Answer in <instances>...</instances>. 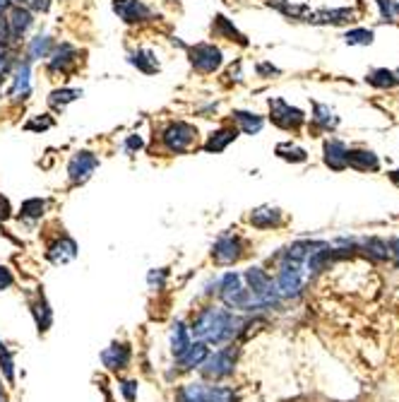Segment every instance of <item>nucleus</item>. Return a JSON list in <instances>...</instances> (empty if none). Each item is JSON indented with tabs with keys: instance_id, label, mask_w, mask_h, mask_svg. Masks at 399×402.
Returning <instances> with one entry per match:
<instances>
[{
	"instance_id": "15",
	"label": "nucleus",
	"mask_w": 399,
	"mask_h": 402,
	"mask_svg": "<svg viewBox=\"0 0 399 402\" xmlns=\"http://www.w3.org/2000/svg\"><path fill=\"white\" fill-rule=\"evenodd\" d=\"M282 222H284L282 210L272 208V205H262V208L250 212V224L258 229H272V227H279Z\"/></svg>"
},
{
	"instance_id": "8",
	"label": "nucleus",
	"mask_w": 399,
	"mask_h": 402,
	"mask_svg": "<svg viewBox=\"0 0 399 402\" xmlns=\"http://www.w3.org/2000/svg\"><path fill=\"white\" fill-rule=\"evenodd\" d=\"M113 12L125 25H139V22H149L154 17L142 0H113Z\"/></svg>"
},
{
	"instance_id": "7",
	"label": "nucleus",
	"mask_w": 399,
	"mask_h": 402,
	"mask_svg": "<svg viewBox=\"0 0 399 402\" xmlns=\"http://www.w3.org/2000/svg\"><path fill=\"white\" fill-rule=\"evenodd\" d=\"M240 256H243V243L238 236H231V234L216 238V243L212 246V260L216 265H233L236 260H240Z\"/></svg>"
},
{
	"instance_id": "16",
	"label": "nucleus",
	"mask_w": 399,
	"mask_h": 402,
	"mask_svg": "<svg viewBox=\"0 0 399 402\" xmlns=\"http://www.w3.org/2000/svg\"><path fill=\"white\" fill-rule=\"evenodd\" d=\"M317 246H322V243H315V241H296V243H291V246H288L286 251L282 253V265H284V263H288V265H301V263L312 253V248H317Z\"/></svg>"
},
{
	"instance_id": "5",
	"label": "nucleus",
	"mask_w": 399,
	"mask_h": 402,
	"mask_svg": "<svg viewBox=\"0 0 399 402\" xmlns=\"http://www.w3.org/2000/svg\"><path fill=\"white\" fill-rule=\"evenodd\" d=\"M233 361H236L233 347L219 349V352H214L212 357H207L205 361H202V373H205L209 381H221V378L233 373Z\"/></svg>"
},
{
	"instance_id": "35",
	"label": "nucleus",
	"mask_w": 399,
	"mask_h": 402,
	"mask_svg": "<svg viewBox=\"0 0 399 402\" xmlns=\"http://www.w3.org/2000/svg\"><path fill=\"white\" fill-rule=\"evenodd\" d=\"M370 41H373V32H368V30H354L346 34V44L365 46V44H370Z\"/></svg>"
},
{
	"instance_id": "24",
	"label": "nucleus",
	"mask_w": 399,
	"mask_h": 402,
	"mask_svg": "<svg viewBox=\"0 0 399 402\" xmlns=\"http://www.w3.org/2000/svg\"><path fill=\"white\" fill-rule=\"evenodd\" d=\"M32 313H34V320H36L38 333H46V330L51 328V323H53V313H51V309H48V304H46L43 296H38V299L32 304Z\"/></svg>"
},
{
	"instance_id": "3",
	"label": "nucleus",
	"mask_w": 399,
	"mask_h": 402,
	"mask_svg": "<svg viewBox=\"0 0 399 402\" xmlns=\"http://www.w3.org/2000/svg\"><path fill=\"white\" fill-rule=\"evenodd\" d=\"M187 56H190V65L197 70V73H202V75L216 73V70L221 68V63H224V54H221V51L216 49L214 44H195V46H190Z\"/></svg>"
},
{
	"instance_id": "23",
	"label": "nucleus",
	"mask_w": 399,
	"mask_h": 402,
	"mask_svg": "<svg viewBox=\"0 0 399 402\" xmlns=\"http://www.w3.org/2000/svg\"><path fill=\"white\" fill-rule=\"evenodd\" d=\"M233 121L238 126V131H243L245 135H255V133L262 131V116L250 111H233Z\"/></svg>"
},
{
	"instance_id": "28",
	"label": "nucleus",
	"mask_w": 399,
	"mask_h": 402,
	"mask_svg": "<svg viewBox=\"0 0 399 402\" xmlns=\"http://www.w3.org/2000/svg\"><path fill=\"white\" fill-rule=\"evenodd\" d=\"M277 157L284 161H291V164H301V161L308 159L306 150L298 145H291V142H282V145H277Z\"/></svg>"
},
{
	"instance_id": "32",
	"label": "nucleus",
	"mask_w": 399,
	"mask_h": 402,
	"mask_svg": "<svg viewBox=\"0 0 399 402\" xmlns=\"http://www.w3.org/2000/svg\"><path fill=\"white\" fill-rule=\"evenodd\" d=\"M370 85H375V87H392V85H397V80H394V73H389V70L380 68V70H373V73L368 75Z\"/></svg>"
},
{
	"instance_id": "13",
	"label": "nucleus",
	"mask_w": 399,
	"mask_h": 402,
	"mask_svg": "<svg viewBox=\"0 0 399 402\" xmlns=\"http://www.w3.org/2000/svg\"><path fill=\"white\" fill-rule=\"evenodd\" d=\"M236 137H238V128H233V126L219 128V131H214L209 137H207L205 145H202V150L212 152V155H219V152H224L226 147L236 140Z\"/></svg>"
},
{
	"instance_id": "46",
	"label": "nucleus",
	"mask_w": 399,
	"mask_h": 402,
	"mask_svg": "<svg viewBox=\"0 0 399 402\" xmlns=\"http://www.w3.org/2000/svg\"><path fill=\"white\" fill-rule=\"evenodd\" d=\"M394 80H397V82H399V70H397V73H394Z\"/></svg>"
},
{
	"instance_id": "4",
	"label": "nucleus",
	"mask_w": 399,
	"mask_h": 402,
	"mask_svg": "<svg viewBox=\"0 0 399 402\" xmlns=\"http://www.w3.org/2000/svg\"><path fill=\"white\" fill-rule=\"evenodd\" d=\"M269 118L277 128H284V131H298L306 121L301 109L291 107L284 99H269Z\"/></svg>"
},
{
	"instance_id": "36",
	"label": "nucleus",
	"mask_w": 399,
	"mask_h": 402,
	"mask_svg": "<svg viewBox=\"0 0 399 402\" xmlns=\"http://www.w3.org/2000/svg\"><path fill=\"white\" fill-rule=\"evenodd\" d=\"M12 41H14V36H12V32H10L8 17L0 15V46H8V44H12Z\"/></svg>"
},
{
	"instance_id": "17",
	"label": "nucleus",
	"mask_w": 399,
	"mask_h": 402,
	"mask_svg": "<svg viewBox=\"0 0 399 402\" xmlns=\"http://www.w3.org/2000/svg\"><path fill=\"white\" fill-rule=\"evenodd\" d=\"M378 164V157L370 150H346V166H354L358 171H375Z\"/></svg>"
},
{
	"instance_id": "39",
	"label": "nucleus",
	"mask_w": 399,
	"mask_h": 402,
	"mask_svg": "<svg viewBox=\"0 0 399 402\" xmlns=\"http://www.w3.org/2000/svg\"><path fill=\"white\" fill-rule=\"evenodd\" d=\"M10 217H12V205H10V200L0 193V222H5V219H10Z\"/></svg>"
},
{
	"instance_id": "44",
	"label": "nucleus",
	"mask_w": 399,
	"mask_h": 402,
	"mask_svg": "<svg viewBox=\"0 0 399 402\" xmlns=\"http://www.w3.org/2000/svg\"><path fill=\"white\" fill-rule=\"evenodd\" d=\"M258 73L260 75H267V73H279L274 65H267V63H262V65H258Z\"/></svg>"
},
{
	"instance_id": "31",
	"label": "nucleus",
	"mask_w": 399,
	"mask_h": 402,
	"mask_svg": "<svg viewBox=\"0 0 399 402\" xmlns=\"http://www.w3.org/2000/svg\"><path fill=\"white\" fill-rule=\"evenodd\" d=\"M365 251H368V256H373L375 260H387V258H392L389 246L385 241H380V238H368V241H365Z\"/></svg>"
},
{
	"instance_id": "47",
	"label": "nucleus",
	"mask_w": 399,
	"mask_h": 402,
	"mask_svg": "<svg viewBox=\"0 0 399 402\" xmlns=\"http://www.w3.org/2000/svg\"><path fill=\"white\" fill-rule=\"evenodd\" d=\"M0 400H3V386H0Z\"/></svg>"
},
{
	"instance_id": "42",
	"label": "nucleus",
	"mask_w": 399,
	"mask_h": 402,
	"mask_svg": "<svg viewBox=\"0 0 399 402\" xmlns=\"http://www.w3.org/2000/svg\"><path fill=\"white\" fill-rule=\"evenodd\" d=\"M163 280H166V270H163V267H161V270H152V272H149V284H157V287H161L163 284Z\"/></svg>"
},
{
	"instance_id": "12",
	"label": "nucleus",
	"mask_w": 399,
	"mask_h": 402,
	"mask_svg": "<svg viewBox=\"0 0 399 402\" xmlns=\"http://www.w3.org/2000/svg\"><path fill=\"white\" fill-rule=\"evenodd\" d=\"M130 357H133V352H130L128 344H118V342H113L109 349H104V352H101L104 366L111 368V371H123V368H128Z\"/></svg>"
},
{
	"instance_id": "26",
	"label": "nucleus",
	"mask_w": 399,
	"mask_h": 402,
	"mask_svg": "<svg viewBox=\"0 0 399 402\" xmlns=\"http://www.w3.org/2000/svg\"><path fill=\"white\" fill-rule=\"evenodd\" d=\"M82 97V89H53L51 97H48V104H51L56 111H62L67 104H72L75 99Z\"/></svg>"
},
{
	"instance_id": "34",
	"label": "nucleus",
	"mask_w": 399,
	"mask_h": 402,
	"mask_svg": "<svg viewBox=\"0 0 399 402\" xmlns=\"http://www.w3.org/2000/svg\"><path fill=\"white\" fill-rule=\"evenodd\" d=\"M51 126H53V118L48 116V113H43V116H36V118H32V121L24 123V131L43 133V131H48Z\"/></svg>"
},
{
	"instance_id": "30",
	"label": "nucleus",
	"mask_w": 399,
	"mask_h": 402,
	"mask_svg": "<svg viewBox=\"0 0 399 402\" xmlns=\"http://www.w3.org/2000/svg\"><path fill=\"white\" fill-rule=\"evenodd\" d=\"M43 210H46V200L41 198H29L19 208V217L22 219H41Z\"/></svg>"
},
{
	"instance_id": "22",
	"label": "nucleus",
	"mask_w": 399,
	"mask_h": 402,
	"mask_svg": "<svg viewBox=\"0 0 399 402\" xmlns=\"http://www.w3.org/2000/svg\"><path fill=\"white\" fill-rule=\"evenodd\" d=\"M10 97H17V99L29 97V63L27 60L14 68V80H12V89H10Z\"/></svg>"
},
{
	"instance_id": "29",
	"label": "nucleus",
	"mask_w": 399,
	"mask_h": 402,
	"mask_svg": "<svg viewBox=\"0 0 399 402\" xmlns=\"http://www.w3.org/2000/svg\"><path fill=\"white\" fill-rule=\"evenodd\" d=\"M187 344H190V335H187L185 325L176 323V325H173V333H171V352L178 357V354L185 352Z\"/></svg>"
},
{
	"instance_id": "10",
	"label": "nucleus",
	"mask_w": 399,
	"mask_h": 402,
	"mask_svg": "<svg viewBox=\"0 0 399 402\" xmlns=\"http://www.w3.org/2000/svg\"><path fill=\"white\" fill-rule=\"evenodd\" d=\"M8 25H10V32H12L14 39H22V36L34 27L32 10H29V8H22V5H10Z\"/></svg>"
},
{
	"instance_id": "25",
	"label": "nucleus",
	"mask_w": 399,
	"mask_h": 402,
	"mask_svg": "<svg viewBox=\"0 0 399 402\" xmlns=\"http://www.w3.org/2000/svg\"><path fill=\"white\" fill-rule=\"evenodd\" d=\"M53 51V39L51 36H36V39L29 41V49H27V56L29 60H38V58H48Z\"/></svg>"
},
{
	"instance_id": "27",
	"label": "nucleus",
	"mask_w": 399,
	"mask_h": 402,
	"mask_svg": "<svg viewBox=\"0 0 399 402\" xmlns=\"http://www.w3.org/2000/svg\"><path fill=\"white\" fill-rule=\"evenodd\" d=\"M312 121H315V126L330 131V128H337L339 118H337L334 111H332L330 107H325V104H312Z\"/></svg>"
},
{
	"instance_id": "11",
	"label": "nucleus",
	"mask_w": 399,
	"mask_h": 402,
	"mask_svg": "<svg viewBox=\"0 0 399 402\" xmlns=\"http://www.w3.org/2000/svg\"><path fill=\"white\" fill-rule=\"evenodd\" d=\"M46 258L53 265H65V263L75 260L77 258V243L70 236H60L56 243H51L46 251Z\"/></svg>"
},
{
	"instance_id": "21",
	"label": "nucleus",
	"mask_w": 399,
	"mask_h": 402,
	"mask_svg": "<svg viewBox=\"0 0 399 402\" xmlns=\"http://www.w3.org/2000/svg\"><path fill=\"white\" fill-rule=\"evenodd\" d=\"M212 34H214V36H221V39H229V41H238L240 46L248 44V39H245V36L240 34V32L233 27V22L226 20L224 15H216V17H214V25H212Z\"/></svg>"
},
{
	"instance_id": "1",
	"label": "nucleus",
	"mask_w": 399,
	"mask_h": 402,
	"mask_svg": "<svg viewBox=\"0 0 399 402\" xmlns=\"http://www.w3.org/2000/svg\"><path fill=\"white\" fill-rule=\"evenodd\" d=\"M240 328H243V320L238 315L229 313L224 309H205L197 313L190 330L200 342L224 344V342H231Z\"/></svg>"
},
{
	"instance_id": "40",
	"label": "nucleus",
	"mask_w": 399,
	"mask_h": 402,
	"mask_svg": "<svg viewBox=\"0 0 399 402\" xmlns=\"http://www.w3.org/2000/svg\"><path fill=\"white\" fill-rule=\"evenodd\" d=\"M142 145H144V140L139 135H130L128 140H125V152H137V150H142Z\"/></svg>"
},
{
	"instance_id": "45",
	"label": "nucleus",
	"mask_w": 399,
	"mask_h": 402,
	"mask_svg": "<svg viewBox=\"0 0 399 402\" xmlns=\"http://www.w3.org/2000/svg\"><path fill=\"white\" fill-rule=\"evenodd\" d=\"M392 181H394V183L399 186V169H397V171H392Z\"/></svg>"
},
{
	"instance_id": "9",
	"label": "nucleus",
	"mask_w": 399,
	"mask_h": 402,
	"mask_svg": "<svg viewBox=\"0 0 399 402\" xmlns=\"http://www.w3.org/2000/svg\"><path fill=\"white\" fill-rule=\"evenodd\" d=\"M274 287H277L279 296H286V299H291V296H298L303 289V272L298 265H288V263H284L282 270H279L277 275V282H274Z\"/></svg>"
},
{
	"instance_id": "20",
	"label": "nucleus",
	"mask_w": 399,
	"mask_h": 402,
	"mask_svg": "<svg viewBox=\"0 0 399 402\" xmlns=\"http://www.w3.org/2000/svg\"><path fill=\"white\" fill-rule=\"evenodd\" d=\"M128 63H130V65H135V68H137L139 73H144V75H154V73L159 70L157 56H154L149 49H137V51H133V54L128 56Z\"/></svg>"
},
{
	"instance_id": "19",
	"label": "nucleus",
	"mask_w": 399,
	"mask_h": 402,
	"mask_svg": "<svg viewBox=\"0 0 399 402\" xmlns=\"http://www.w3.org/2000/svg\"><path fill=\"white\" fill-rule=\"evenodd\" d=\"M325 164L334 171L346 169V145L339 140L325 142Z\"/></svg>"
},
{
	"instance_id": "43",
	"label": "nucleus",
	"mask_w": 399,
	"mask_h": 402,
	"mask_svg": "<svg viewBox=\"0 0 399 402\" xmlns=\"http://www.w3.org/2000/svg\"><path fill=\"white\" fill-rule=\"evenodd\" d=\"M29 10H36V12H46L48 5H51V0H27Z\"/></svg>"
},
{
	"instance_id": "41",
	"label": "nucleus",
	"mask_w": 399,
	"mask_h": 402,
	"mask_svg": "<svg viewBox=\"0 0 399 402\" xmlns=\"http://www.w3.org/2000/svg\"><path fill=\"white\" fill-rule=\"evenodd\" d=\"M12 282H14L12 272H10L5 265H0V289H8V287H12Z\"/></svg>"
},
{
	"instance_id": "6",
	"label": "nucleus",
	"mask_w": 399,
	"mask_h": 402,
	"mask_svg": "<svg viewBox=\"0 0 399 402\" xmlns=\"http://www.w3.org/2000/svg\"><path fill=\"white\" fill-rule=\"evenodd\" d=\"M96 166H99V157H96L94 152H87V150L77 152V155L70 159V164H67L70 183L80 186V183H84V181H89V176L94 174Z\"/></svg>"
},
{
	"instance_id": "14",
	"label": "nucleus",
	"mask_w": 399,
	"mask_h": 402,
	"mask_svg": "<svg viewBox=\"0 0 399 402\" xmlns=\"http://www.w3.org/2000/svg\"><path fill=\"white\" fill-rule=\"evenodd\" d=\"M48 70L51 73H67V68H72V65L77 63V51L72 49L70 44H60L58 49L51 51V56H48Z\"/></svg>"
},
{
	"instance_id": "18",
	"label": "nucleus",
	"mask_w": 399,
	"mask_h": 402,
	"mask_svg": "<svg viewBox=\"0 0 399 402\" xmlns=\"http://www.w3.org/2000/svg\"><path fill=\"white\" fill-rule=\"evenodd\" d=\"M209 357V352H207V344L205 342H195V344H187V349L183 354H178V364H181L183 368H195V366H202V361Z\"/></svg>"
},
{
	"instance_id": "2",
	"label": "nucleus",
	"mask_w": 399,
	"mask_h": 402,
	"mask_svg": "<svg viewBox=\"0 0 399 402\" xmlns=\"http://www.w3.org/2000/svg\"><path fill=\"white\" fill-rule=\"evenodd\" d=\"M161 142L171 155H183L197 142V128L185 121H173L163 128Z\"/></svg>"
},
{
	"instance_id": "38",
	"label": "nucleus",
	"mask_w": 399,
	"mask_h": 402,
	"mask_svg": "<svg viewBox=\"0 0 399 402\" xmlns=\"http://www.w3.org/2000/svg\"><path fill=\"white\" fill-rule=\"evenodd\" d=\"M10 65H12V60H10V54L5 46H0V80H3V75L10 73Z\"/></svg>"
},
{
	"instance_id": "37",
	"label": "nucleus",
	"mask_w": 399,
	"mask_h": 402,
	"mask_svg": "<svg viewBox=\"0 0 399 402\" xmlns=\"http://www.w3.org/2000/svg\"><path fill=\"white\" fill-rule=\"evenodd\" d=\"M120 390H123L125 400L135 402V395H137V383L135 381H120Z\"/></svg>"
},
{
	"instance_id": "33",
	"label": "nucleus",
	"mask_w": 399,
	"mask_h": 402,
	"mask_svg": "<svg viewBox=\"0 0 399 402\" xmlns=\"http://www.w3.org/2000/svg\"><path fill=\"white\" fill-rule=\"evenodd\" d=\"M0 368H3L5 378H8V383L14 381V368H12V354H10V349L5 347L3 342H0Z\"/></svg>"
}]
</instances>
